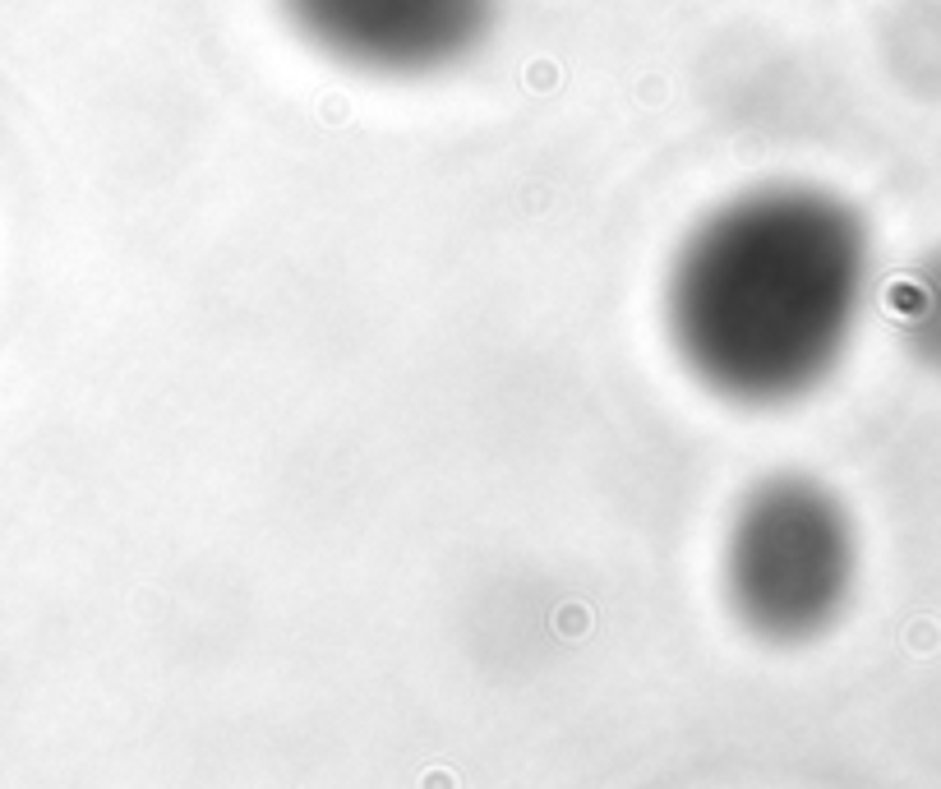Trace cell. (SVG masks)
Masks as SVG:
<instances>
[{"label": "cell", "instance_id": "3957f363", "mask_svg": "<svg viewBox=\"0 0 941 789\" xmlns=\"http://www.w3.org/2000/svg\"><path fill=\"white\" fill-rule=\"evenodd\" d=\"M273 10L310 56L374 84L457 74L503 24V0H273Z\"/></svg>", "mask_w": 941, "mask_h": 789}, {"label": "cell", "instance_id": "277c9868", "mask_svg": "<svg viewBox=\"0 0 941 789\" xmlns=\"http://www.w3.org/2000/svg\"><path fill=\"white\" fill-rule=\"evenodd\" d=\"M891 328L918 370L941 379V245L928 250L891 291Z\"/></svg>", "mask_w": 941, "mask_h": 789}, {"label": "cell", "instance_id": "7a4b0ae2", "mask_svg": "<svg viewBox=\"0 0 941 789\" xmlns=\"http://www.w3.org/2000/svg\"><path fill=\"white\" fill-rule=\"evenodd\" d=\"M715 582L743 637L799 651L845 623L863 582V536L845 494L812 471L743 485L720 531Z\"/></svg>", "mask_w": 941, "mask_h": 789}, {"label": "cell", "instance_id": "6da1fadb", "mask_svg": "<svg viewBox=\"0 0 941 789\" xmlns=\"http://www.w3.org/2000/svg\"><path fill=\"white\" fill-rule=\"evenodd\" d=\"M877 287L868 217L817 180H752L688 222L660 277V328L706 397L785 411L849 360Z\"/></svg>", "mask_w": 941, "mask_h": 789}]
</instances>
